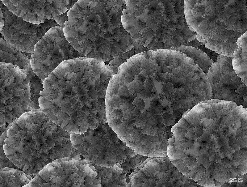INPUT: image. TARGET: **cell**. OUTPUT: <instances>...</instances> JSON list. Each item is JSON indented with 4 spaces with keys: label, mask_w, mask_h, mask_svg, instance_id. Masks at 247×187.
<instances>
[{
    "label": "cell",
    "mask_w": 247,
    "mask_h": 187,
    "mask_svg": "<svg viewBox=\"0 0 247 187\" xmlns=\"http://www.w3.org/2000/svg\"><path fill=\"white\" fill-rule=\"evenodd\" d=\"M107 122L100 123L97 128H88L84 134L71 133L73 147L85 158L95 164L109 168L117 163L119 154L128 148Z\"/></svg>",
    "instance_id": "1"
},
{
    "label": "cell",
    "mask_w": 247,
    "mask_h": 187,
    "mask_svg": "<svg viewBox=\"0 0 247 187\" xmlns=\"http://www.w3.org/2000/svg\"><path fill=\"white\" fill-rule=\"evenodd\" d=\"M31 65L40 78L45 79L64 60L80 57H88L76 50L66 39L63 29H49L36 44Z\"/></svg>",
    "instance_id": "2"
},
{
    "label": "cell",
    "mask_w": 247,
    "mask_h": 187,
    "mask_svg": "<svg viewBox=\"0 0 247 187\" xmlns=\"http://www.w3.org/2000/svg\"><path fill=\"white\" fill-rule=\"evenodd\" d=\"M3 14L4 26L0 33L4 39L21 51L34 54L36 44L50 28L60 27L53 19H46L44 23L38 25L24 20L11 12L0 0Z\"/></svg>",
    "instance_id": "3"
},
{
    "label": "cell",
    "mask_w": 247,
    "mask_h": 187,
    "mask_svg": "<svg viewBox=\"0 0 247 187\" xmlns=\"http://www.w3.org/2000/svg\"><path fill=\"white\" fill-rule=\"evenodd\" d=\"M232 59L224 56L209 68L207 76L211 88V99L232 101L247 108V86L234 70Z\"/></svg>",
    "instance_id": "4"
},
{
    "label": "cell",
    "mask_w": 247,
    "mask_h": 187,
    "mask_svg": "<svg viewBox=\"0 0 247 187\" xmlns=\"http://www.w3.org/2000/svg\"><path fill=\"white\" fill-rule=\"evenodd\" d=\"M11 12L27 22L39 25L53 18L61 9L62 0H3Z\"/></svg>",
    "instance_id": "5"
},
{
    "label": "cell",
    "mask_w": 247,
    "mask_h": 187,
    "mask_svg": "<svg viewBox=\"0 0 247 187\" xmlns=\"http://www.w3.org/2000/svg\"><path fill=\"white\" fill-rule=\"evenodd\" d=\"M64 173L59 163L51 162L46 165L28 183L23 187H40L44 183V185L52 186L53 183L56 184V181L59 180L58 178Z\"/></svg>",
    "instance_id": "6"
},
{
    "label": "cell",
    "mask_w": 247,
    "mask_h": 187,
    "mask_svg": "<svg viewBox=\"0 0 247 187\" xmlns=\"http://www.w3.org/2000/svg\"><path fill=\"white\" fill-rule=\"evenodd\" d=\"M0 62L12 63L25 71L31 59L24 56L21 51L13 46L4 39L0 38Z\"/></svg>",
    "instance_id": "7"
},
{
    "label": "cell",
    "mask_w": 247,
    "mask_h": 187,
    "mask_svg": "<svg viewBox=\"0 0 247 187\" xmlns=\"http://www.w3.org/2000/svg\"><path fill=\"white\" fill-rule=\"evenodd\" d=\"M0 176L2 178V187H21L28 183L31 180L30 175L22 170L9 168H0Z\"/></svg>",
    "instance_id": "8"
},
{
    "label": "cell",
    "mask_w": 247,
    "mask_h": 187,
    "mask_svg": "<svg viewBox=\"0 0 247 187\" xmlns=\"http://www.w3.org/2000/svg\"><path fill=\"white\" fill-rule=\"evenodd\" d=\"M27 76L23 81L22 84L29 83L30 87L31 97L29 105L32 109L36 111L40 108L39 103V98L41 96L39 94L40 91L44 90L43 81L36 74L31 67H28L26 71Z\"/></svg>",
    "instance_id": "9"
},
{
    "label": "cell",
    "mask_w": 247,
    "mask_h": 187,
    "mask_svg": "<svg viewBox=\"0 0 247 187\" xmlns=\"http://www.w3.org/2000/svg\"><path fill=\"white\" fill-rule=\"evenodd\" d=\"M148 50H150V49L137 43L130 50L125 53L121 52L118 56L115 57L112 60L106 63V66L115 74H117L119 67L123 63L126 62L127 59L130 57L138 53Z\"/></svg>",
    "instance_id": "10"
},
{
    "label": "cell",
    "mask_w": 247,
    "mask_h": 187,
    "mask_svg": "<svg viewBox=\"0 0 247 187\" xmlns=\"http://www.w3.org/2000/svg\"><path fill=\"white\" fill-rule=\"evenodd\" d=\"M98 175L94 179L100 178L101 184L102 187H108V183L109 180L112 179V173L108 172L105 167L96 165L92 163Z\"/></svg>",
    "instance_id": "11"
},
{
    "label": "cell",
    "mask_w": 247,
    "mask_h": 187,
    "mask_svg": "<svg viewBox=\"0 0 247 187\" xmlns=\"http://www.w3.org/2000/svg\"><path fill=\"white\" fill-rule=\"evenodd\" d=\"M87 165L86 167L84 170L82 172L77 168L76 172L78 175L84 178V185H89L92 184L96 175V172H94L89 168V166Z\"/></svg>",
    "instance_id": "12"
},
{
    "label": "cell",
    "mask_w": 247,
    "mask_h": 187,
    "mask_svg": "<svg viewBox=\"0 0 247 187\" xmlns=\"http://www.w3.org/2000/svg\"><path fill=\"white\" fill-rule=\"evenodd\" d=\"M77 1L78 0H68L69 4L66 6L68 10L63 14L59 15L55 14L53 16V19L62 28H64L65 22L68 21L69 19L67 15L68 11Z\"/></svg>",
    "instance_id": "13"
},
{
    "label": "cell",
    "mask_w": 247,
    "mask_h": 187,
    "mask_svg": "<svg viewBox=\"0 0 247 187\" xmlns=\"http://www.w3.org/2000/svg\"><path fill=\"white\" fill-rule=\"evenodd\" d=\"M233 157L230 160V162L231 164L236 167L242 162L247 161L246 150L236 151L233 153Z\"/></svg>",
    "instance_id": "14"
},
{
    "label": "cell",
    "mask_w": 247,
    "mask_h": 187,
    "mask_svg": "<svg viewBox=\"0 0 247 187\" xmlns=\"http://www.w3.org/2000/svg\"><path fill=\"white\" fill-rule=\"evenodd\" d=\"M82 161L81 159H74L67 161L60 162L59 163L61 164L63 170H65L69 167L75 166L81 172H82L84 170L87 164L82 165Z\"/></svg>",
    "instance_id": "15"
},
{
    "label": "cell",
    "mask_w": 247,
    "mask_h": 187,
    "mask_svg": "<svg viewBox=\"0 0 247 187\" xmlns=\"http://www.w3.org/2000/svg\"><path fill=\"white\" fill-rule=\"evenodd\" d=\"M206 170V168L202 164H198L190 170V178L196 182L202 178Z\"/></svg>",
    "instance_id": "16"
},
{
    "label": "cell",
    "mask_w": 247,
    "mask_h": 187,
    "mask_svg": "<svg viewBox=\"0 0 247 187\" xmlns=\"http://www.w3.org/2000/svg\"><path fill=\"white\" fill-rule=\"evenodd\" d=\"M198 184L205 186L215 187L213 179L208 174L206 169L202 178L196 181Z\"/></svg>",
    "instance_id": "17"
},
{
    "label": "cell",
    "mask_w": 247,
    "mask_h": 187,
    "mask_svg": "<svg viewBox=\"0 0 247 187\" xmlns=\"http://www.w3.org/2000/svg\"><path fill=\"white\" fill-rule=\"evenodd\" d=\"M202 146L194 142L192 146L186 150V154L196 158L201 154V149Z\"/></svg>",
    "instance_id": "18"
},
{
    "label": "cell",
    "mask_w": 247,
    "mask_h": 187,
    "mask_svg": "<svg viewBox=\"0 0 247 187\" xmlns=\"http://www.w3.org/2000/svg\"><path fill=\"white\" fill-rule=\"evenodd\" d=\"M147 47L150 50L155 51L157 49H171L172 47L170 45H166L162 42L157 41L153 40L151 43L147 45Z\"/></svg>",
    "instance_id": "19"
},
{
    "label": "cell",
    "mask_w": 247,
    "mask_h": 187,
    "mask_svg": "<svg viewBox=\"0 0 247 187\" xmlns=\"http://www.w3.org/2000/svg\"><path fill=\"white\" fill-rule=\"evenodd\" d=\"M183 162L187 165L190 170H191L196 167L198 164L196 158L193 157L185 154L183 159Z\"/></svg>",
    "instance_id": "20"
},
{
    "label": "cell",
    "mask_w": 247,
    "mask_h": 187,
    "mask_svg": "<svg viewBox=\"0 0 247 187\" xmlns=\"http://www.w3.org/2000/svg\"><path fill=\"white\" fill-rule=\"evenodd\" d=\"M198 48L207 54L209 56L210 58L215 63L217 61V57L220 54L209 49L205 47L204 45L203 46L201 45Z\"/></svg>",
    "instance_id": "21"
},
{
    "label": "cell",
    "mask_w": 247,
    "mask_h": 187,
    "mask_svg": "<svg viewBox=\"0 0 247 187\" xmlns=\"http://www.w3.org/2000/svg\"><path fill=\"white\" fill-rule=\"evenodd\" d=\"M196 160L198 164H202L206 169L210 165L211 162L206 153L200 154L196 158Z\"/></svg>",
    "instance_id": "22"
},
{
    "label": "cell",
    "mask_w": 247,
    "mask_h": 187,
    "mask_svg": "<svg viewBox=\"0 0 247 187\" xmlns=\"http://www.w3.org/2000/svg\"><path fill=\"white\" fill-rule=\"evenodd\" d=\"M228 144L230 147L235 151H239L240 142L239 140L236 138L235 135H233L230 138Z\"/></svg>",
    "instance_id": "23"
},
{
    "label": "cell",
    "mask_w": 247,
    "mask_h": 187,
    "mask_svg": "<svg viewBox=\"0 0 247 187\" xmlns=\"http://www.w3.org/2000/svg\"><path fill=\"white\" fill-rule=\"evenodd\" d=\"M238 173V171L237 168L235 166L231 165L228 169V171L227 175L230 180L231 179L236 178Z\"/></svg>",
    "instance_id": "24"
},
{
    "label": "cell",
    "mask_w": 247,
    "mask_h": 187,
    "mask_svg": "<svg viewBox=\"0 0 247 187\" xmlns=\"http://www.w3.org/2000/svg\"><path fill=\"white\" fill-rule=\"evenodd\" d=\"M131 84V86L132 87L131 88L132 91L134 93L140 92L143 89V86L142 83L137 80L134 81Z\"/></svg>",
    "instance_id": "25"
},
{
    "label": "cell",
    "mask_w": 247,
    "mask_h": 187,
    "mask_svg": "<svg viewBox=\"0 0 247 187\" xmlns=\"http://www.w3.org/2000/svg\"><path fill=\"white\" fill-rule=\"evenodd\" d=\"M181 44V45L190 46L197 48L201 45H205V44H203V42H199L196 38L194 39L192 41L186 43L182 41V42Z\"/></svg>",
    "instance_id": "26"
},
{
    "label": "cell",
    "mask_w": 247,
    "mask_h": 187,
    "mask_svg": "<svg viewBox=\"0 0 247 187\" xmlns=\"http://www.w3.org/2000/svg\"><path fill=\"white\" fill-rule=\"evenodd\" d=\"M237 168L238 173L240 176L243 175L247 172V161L242 162L240 164Z\"/></svg>",
    "instance_id": "27"
},
{
    "label": "cell",
    "mask_w": 247,
    "mask_h": 187,
    "mask_svg": "<svg viewBox=\"0 0 247 187\" xmlns=\"http://www.w3.org/2000/svg\"><path fill=\"white\" fill-rule=\"evenodd\" d=\"M192 179L187 178L185 182V186L195 187L198 185Z\"/></svg>",
    "instance_id": "28"
},
{
    "label": "cell",
    "mask_w": 247,
    "mask_h": 187,
    "mask_svg": "<svg viewBox=\"0 0 247 187\" xmlns=\"http://www.w3.org/2000/svg\"><path fill=\"white\" fill-rule=\"evenodd\" d=\"M226 168L229 169L231 167V164L230 161L226 158L225 157L221 159V163Z\"/></svg>",
    "instance_id": "29"
},
{
    "label": "cell",
    "mask_w": 247,
    "mask_h": 187,
    "mask_svg": "<svg viewBox=\"0 0 247 187\" xmlns=\"http://www.w3.org/2000/svg\"><path fill=\"white\" fill-rule=\"evenodd\" d=\"M75 159L72 158H71L70 157H65V158H60L58 159H56L55 160H54L52 162H62V161H67L70 160H71L73 159Z\"/></svg>",
    "instance_id": "30"
},
{
    "label": "cell",
    "mask_w": 247,
    "mask_h": 187,
    "mask_svg": "<svg viewBox=\"0 0 247 187\" xmlns=\"http://www.w3.org/2000/svg\"><path fill=\"white\" fill-rule=\"evenodd\" d=\"M138 167H137L136 168H135L134 169H133L132 168H131L130 172L128 173L127 174H126L125 179L126 180V183L127 184L129 183L130 182V180L129 178V176L132 172H133L135 171V170Z\"/></svg>",
    "instance_id": "31"
},
{
    "label": "cell",
    "mask_w": 247,
    "mask_h": 187,
    "mask_svg": "<svg viewBox=\"0 0 247 187\" xmlns=\"http://www.w3.org/2000/svg\"><path fill=\"white\" fill-rule=\"evenodd\" d=\"M242 51V47L240 46L239 48L237 51L235 52L233 54L235 59L238 58L240 57L241 53Z\"/></svg>",
    "instance_id": "32"
},
{
    "label": "cell",
    "mask_w": 247,
    "mask_h": 187,
    "mask_svg": "<svg viewBox=\"0 0 247 187\" xmlns=\"http://www.w3.org/2000/svg\"><path fill=\"white\" fill-rule=\"evenodd\" d=\"M213 181L215 186L219 187L221 185H223L225 183V181H221L219 180L213 179Z\"/></svg>",
    "instance_id": "33"
},
{
    "label": "cell",
    "mask_w": 247,
    "mask_h": 187,
    "mask_svg": "<svg viewBox=\"0 0 247 187\" xmlns=\"http://www.w3.org/2000/svg\"><path fill=\"white\" fill-rule=\"evenodd\" d=\"M86 164H88L89 166L93 165L91 161L86 158L82 160V165Z\"/></svg>",
    "instance_id": "34"
},
{
    "label": "cell",
    "mask_w": 247,
    "mask_h": 187,
    "mask_svg": "<svg viewBox=\"0 0 247 187\" xmlns=\"http://www.w3.org/2000/svg\"><path fill=\"white\" fill-rule=\"evenodd\" d=\"M21 53L24 56L27 57L28 59L31 60L33 59V58L31 57V55L33 54L32 53L23 52L22 51H21Z\"/></svg>",
    "instance_id": "35"
},
{
    "label": "cell",
    "mask_w": 247,
    "mask_h": 187,
    "mask_svg": "<svg viewBox=\"0 0 247 187\" xmlns=\"http://www.w3.org/2000/svg\"><path fill=\"white\" fill-rule=\"evenodd\" d=\"M0 38H2L3 39H4V36L2 35L0 33Z\"/></svg>",
    "instance_id": "36"
}]
</instances>
